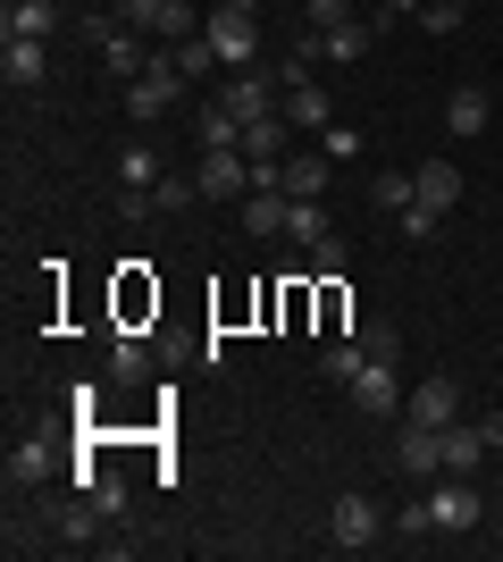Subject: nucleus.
I'll use <instances>...</instances> for the list:
<instances>
[{"instance_id": "obj_1", "label": "nucleus", "mask_w": 503, "mask_h": 562, "mask_svg": "<svg viewBox=\"0 0 503 562\" xmlns=\"http://www.w3.org/2000/svg\"><path fill=\"white\" fill-rule=\"evenodd\" d=\"M202 34H210V50L227 68H252V59H261V18H252V9H227V0H218L210 18H202Z\"/></svg>"}, {"instance_id": "obj_2", "label": "nucleus", "mask_w": 503, "mask_h": 562, "mask_svg": "<svg viewBox=\"0 0 503 562\" xmlns=\"http://www.w3.org/2000/svg\"><path fill=\"white\" fill-rule=\"evenodd\" d=\"M193 186H202V202H243V193H252V160H243L236 143H202Z\"/></svg>"}, {"instance_id": "obj_3", "label": "nucleus", "mask_w": 503, "mask_h": 562, "mask_svg": "<svg viewBox=\"0 0 503 562\" xmlns=\"http://www.w3.org/2000/svg\"><path fill=\"white\" fill-rule=\"evenodd\" d=\"M176 93H185V68H176V59L160 50V59H151V68L135 76V85H126V110H135V117L151 126V117H168V110H176Z\"/></svg>"}, {"instance_id": "obj_4", "label": "nucleus", "mask_w": 503, "mask_h": 562, "mask_svg": "<svg viewBox=\"0 0 503 562\" xmlns=\"http://www.w3.org/2000/svg\"><path fill=\"white\" fill-rule=\"evenodd\" d=\"M428 513H436V538H461V529H479V487H470V479H461V470H445V479H436L428 487Z\"/></svg>"}, {"instance_id": "obj_5", "label": "nucleus", "mask_w": 503, "mask_h": 562, "mask_svg": "<svg viewBox=\"0 0 503 562\" xmlns=\"http://www.w3.org/2000/svg\"><path fill=\"white\" fill-rule=\"evenodd\" d=\"M403 361H369V370L353 378V412H369V420H386V412H403Z\"/></svg>"}, {"instance_id": "obj_6", "label": "nucleus", "mask_w": 503, "mask_h": 562, "mask_svg": "<svg viewBox=\"0 0 503 562\" xmlns=\"http://www.w3.org/2000/svg\"><path fill=\"white\" fill-rule=\"evenodd\" d=\"M328 538L344 546V554L378 546V504H369V495H335V513H328Z\"/></svg>"}, {"instance_id": "obj_7", "label": "nucleus", "mask_w": 503, "mask_h": 562, "mask_svg": "<svg viewBox=\"0 0 503 562\" xmlns=\"http://www.w3.org/2000/svg\"><path fill=\"white\" fill-rule=\"evenodd\" d=\"M328 177H335V160L319 151V143H311V151H286V160H277V186H286L294 202H319V193H328Z\"/></svg>"}, {"instance_id": "obj_8", "label": "nucleus", "mask_w": 503, "mask_h": 562, "mask_svg": "<svg viewBox=\"0 0 503 562\" xmlns=\"http://www.w3.org/2000/svg\"><path fill=\"white\" fill-rule=\"evenodd\" d=\"M395 462H403L411 479H445V437H436L428 420H411V428H403V446H395Z\"/></svg>"}, {"instance_id": "obj_9", "label": "nucleus", "mask_w": 503, "mask_h": 562, "mask_svg": "<svg viewBox=\"0 0 503 562\" xmlns=\"http://www.w3.org/2000/svg\"><path fill=\"white\" fill-rule=\"evenodd\" d=\"M403 412H411V420H428V428H454L461 420V386H454V378H420V395H411Z\"/></svg>"}, {"instance_id": "obj_10", "label": "nucleus", "mask_w": 503, "mask_h": 562, "mask_svg": "<svg viewBox=\"0 0 503 562\" xmlns=\"http://www.w3.org/2000/svg\"><path fill=\"white\" fill-rule=\"evenodd\" d=\"M411 193H420V202L445 218V211L461 202V168H454V160H420V168H411Z\"/></svg>"}, {"instance_id": "obj_11", "label": "nucleus", "mask_w": 503, "mask_h": 562, "mask_svg": "<svg viewBox=\"0 0 503 562\" xmlns=\"http://www.w3.org/2000/svg\"><path fill=\"white\" fill-rule=\"evenodd\" d=\"M277 110H286V126H294V135H319V126H335V101H328V85H294V93L277 101Z\"/></svg>"}, {"instance_id": "obj_12", "label": "nucleus", "mask_w": 503, "mask_h": 562, "mask_svg": "<svg viewBox=\"0 0 503 562\" xmlns=\"http://www.w3.org/2000/svg\"><path fill=\"white\" fill-rule=\"evenodd\" d=\"M286 211H294L286 186H252V193H243V227H252V235H286Z\"/></svg>"}, {"instance_id": "obj_13", "label": "nucleus", "mask_w": 503, "mask_h": 562, "mask_svg": "<svg viewBox=\"0 0 503 562\" xmlns=\"http://www.w3.org/2000/svg\"><path fill=\"white\" fill-rule=\"evenodd\" d=\"M487 117H495L487 85H454V93H445V126H454V135H487Z\"/></svg>"}, {"instance_id": "obj_14", "label": "nucleus", "mask_w": 503, "mask_h": 562, "mask_svg": "<svg viewBox=\"0 0 503 562\" xmlns=\"http://www.w3.org/2000/svg\"><path fill=\"white\" fill-rule=\"evenodd\" d=\"M378 43V25L369 18H344V25H319V59H344V68H353L361 50Z\"/></svg>"}, {"instance_id": "obj_15", "label": "nucleus", "mask_w": 503, "mask_h": 562, "mask_svg": "<svg viewBox=\"0 0 503 562\" xmlns=\"http://www.w3.org/2000/svg\"><path fill=\"white\" fill-rule=\"evenodd\" d=\"M0 76H9V93H34V85L50 76V50L43 43H9L0 50Z\"/></svg>"}, {"instance_id": "obj_16", "label": "nucleus", "mask_w": 503, "mask_h": 562, "mask_svg": "<svg viewBox=\"0 0 503 562\" xmlns=\"http://www.w3.org/2000/svg\"><path fill=\"white\" fill-rule=\"evenodd\" d=\"M436 437H445V470H461V479H470V470L487 462V437H479V420H454V428H436Z\"/></svg>"}, {"instance_id": "obj_17", "label": "nucleus", "mask_w": 503, "mask_h": 562, "mask_svg": "<svg viewBox=\"0 0 503 562\" xmlns=\"http://www.w3.org/2000/svg\"><path fill=\"white\" fill-rule=\"evenodd\" d=\"M50 25H59L50 0H9V43H50Z\"/></svg>"}, {"instance_id": "obj_18", "label": "nucleus", "mask_w": 503, "mask_h": 562, "mask_svg": "<svg viewBox=\"0 0 503 562\" xmlns=\"http://www.w3.org/2000/svg\"><path fill=\"white\" fill-rule=\"evenodd\" d=\"M286 135H294L286 110H277V117H252V126H243V160H286Z\"/></svg>"}, {"instance_id": "obj_19", "label": "nucleus", "mask_w": 503, "mask_h": 562, "mask_svg": "<svg viewBox=\"0 0 503 562\" xmlns=\"http://www.w3.org/2000/svg\"><path fill=\"white\" fill-rule=\"evenodd\" d=\"M286 235H294V244H302V252H319V244H328V235H335L328 202H294V211H286Z\"/></svg>"}, {"instance_id": "obj_20", "label": "nucleus", "mask_w": 503, "mask_h": 562, "mask_svg": "<svg viewBox=\"0 0 503 562\" xmlns=\"http://www.w3.org/2000/svg\"><path fill=\"white\" fill-rule=\"evenodd\" d=\"M319 370H328L335 386H353V378L369 370V345H353V336H328V352H319Z\"/></svg>"}, {"instance_id": "obj_21", "label": "nucleus", "mask_w": 503, "mask_h": 562, "mask_svg": "<svg viewBox=\"0 0 503 562\" xmlns=\"http://www.w3.org/2000/svg\"><path fill=\"white\" fill-rule=\"evenodd\" d=\"M118 186L126 193H151V186H160V151H151V143H126V151H118Z\"/></svg>"}, {"instance_id": "obj_22", "label": "nucleus", "mask_w": 503, "mask_h": 562, "mask_svg": "<svg viewBox=\"0 0 503 562\" xmlns=\"http://www.w3.org/2000/svg\"><path fill=\"white\" fill-rule=\"evenodd\" d=\"M43 479H50V446H43V437L9 446V487H43Z\"/></svg>"}, {"instance_id": "obj_23", "label": "nucleus", "mask_w": 503, "mask_h": 562, "mask_svg": "<svg viewBox=\"0 0 503 562\" xmlns=\"http://www.w3.org/2000/svg\"><path fill=\"white\" fill-rule=\"evenodd\" d=\"M420 193H411V177L403 168H386V177H369V211H386V218H403Z\"/></svg>"}, {"instance_id": "obj_24", "label": "nucleus", "mask_w": 503, "mask_h": 562, "mask_svg": "<svg viewBox=\"0 0 503 562\" xmlns=\"http://www.w3.org/2000/svg\"><path fill=\"white\" fill-rule=\"evenodd\" d=\"M168 59L185 68V85H193V76H218V68H227V59L210 50V34H185V43H168Z\"/></svg>"}, {"instance_id": "obj_25", "label": "nucleus", "mask_w": 503, "mask_h": 562, "mask_svg": "<svg viewBox=\"0 0 503 562\" xmlns=\"http://www.w3.org/2000/svg\"><path fill=\"white\" fill-rule=\"evenodd\" d=\"M361 143H369V135H361V126H344V117H335V126H319V151H328L335 168H344V160H361Z\"/></svg>"}, {"instance_id": "obj_26", "label": "nucleus", "mask_w": 503, "mask_h": 562, "mask_svg": "<svg viewBox=\"0 0 503 562\" xmlns=\"http://www.w3.org/2000/svg\"><path fill=\"white\" fill-rule=\"evenodd\" d=\"M110 378H151V352L135 345V336H118V345H110Z\"/></svg>"}, {"instance_id": "obj_27", "label": "nucleus", "mask_w": 503, "mask_h": 562, "mask_svg": "<svg viewBox=\"0 0 503 562\" xmlns=\"http://www.w3.org/2000/svg\"><path fill=\"white\" fill-rule=\"evenodd\" d=\"M461 18H470L461 0H428V9H420V25H428V34H461Z\"/></svg>"}, {"instance_id": "obj_28", "label": "nucleus", "mask_w": 503, "mask_h": 562, "mask_svg": "<svg viewBox=\"0 0 503 562\" xmlns=\"http://www.w3.org/2000/svg\"><path fill=\"white\" fill-rule=\"evenodd\" d=\"M193 202H202V186H176V177L151 186V211H193Z\"/></svg>"}, {"instance_id": "obj_29", "label": "nucleus", "mask_w": 503, "mask_h": 562, "mask_svg": "<svg viewBox=\"0 0 503 562\" xmlns=\"http://www.w3.org/2000/svg\"><path fill=\"white\" fill-rule=\"evenodd\" d=\"M361 345H369V361H403V336L386 328V319H369V328H361Z\"/></svg>"}, {"instance_id": "obj_30", "label": "nucleus", "mask_w": 503, "mask_h": 562, "mask_svg": "<svg viewBox=\"0 0 503 562\" xmlns=\"http://www.w3.org/2000/svg\"><path fill=\"white\" fill-rule=\"evenodd\" d=\"M395 529H403V538H436V513H428V495H411V504H403V520H395Z\"/></svg>"}, {"instance_id": "obj_31", "label": "nucleus", "mask_w": 503, "mask_h": 562, "mask_svg": "<svg viewBox=\"0 0 503 562\" xmlns=\"http://www.w3.org/2000/svg\"><path fill=\"white\" fill-rule=\"evenodd\" d=\"M395 227H403V235H411V244H428V235H436V227H445V218H436V211H428V202H411V211H403V218H395Z\"/></svg>"}, {"instance_id": "obj_32", "label": "nucleus", "mask_w": 503, "mask_h": 562, "mask_svg": "<svg viewBox=\"0 0 503 562\" xmlns=\"http://www.w3.org/2000/svg\"><path fill=\"white\" fill-rule=\"evenodd\" d=\"M311 278H344V235H328V244L311 252Z\"/></svg>"}, {"instance_id": "obj_33", "label": "nucleus", "mask_w": 503, "mask_h": 562, "mask_svg": "<svg viewBox=\"0 0 503 562\" xmlns=\"http://www.w3.org/2000/svg\"><path fill=\"white\" fill-rule=\"evenodd\" d=\"M302 9H311V25H344L353 18V0H302Z\"/></svg>"}, {"instance_id": "obj_34", "label": "nucleus", "mask_w": 503, "mask_h": 562, "mask_svg": "<svg viewBox=\"0 0 503 562\" xmlns=\"http://www.w3.org/2000/svg\"><path fill=\"white\" fill-rule=\"evenodd\" d=\"M479 437H487V446H503V412H479Z\"/></svg>"}, {"instance_id": "obj_35", "label": "nucleus", "mask_w": 503, "mask_h": 562, "mask_svg": "<svg viewBox=\"0 0 503 562\" xmlns=\"http://www.w3.org/2000/svg\"><path fill=\"white\" fill-rule=\"evenodd\" d=\"M386 18H420V9H428V0H378Z\"/></svg>"}, {"instance_id": "obj_36", "label": "nucleus", "mask_w": 503, "mask_h": 562, "mask_svg": "<svg viewBox=\"0 0 503 562\" xmlns=\"http://www.w3.org/2000/svg\"><path fill=\"white\" fill-rule=\"evenodd\" d=\"M227 9H252V18H261V0H227Z\"/></svg>"}, {"instance_id": "obj_37", "label": "nucleus", "mask_w": 503, "mask_h": 562, "mask_svg": "<svg viewBox=\"0 0 503 562\" xmlns=\"http://www.w3.org/2000/svg\"><path fill=\"white\" fill-rule=\"evenodd\" d=\"M495 117H503V93H495Z\"/></svg>"}, {"instance_id": "obj_38", "label": "nucleus", "mask_w": 503, "mask_h": 562, "mask_svg": "<svg viewBox=\"0 0 503 562\" xmlns=\"http://www.w3.org/2000/svg\"><path fill=\"white\" fill-rule=\"evenodd\" d=\"M185 9H193V0H185Z\"/></svg>"}]
</instances>
